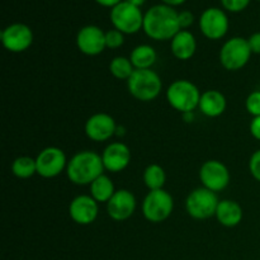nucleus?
<instances>
[{"label": "nucleus", "instance_id": "nucleus-6", "mask_svg": "<svg viewBox=\"0 0 260 260\" xmlns=\"http://www.w3.org/2000/svg\"><path fill=\"white\" fill-rule=\"evenodd\" d=\"M174 210V200L165 189L150 190L142 202V213L152 223L164 222Z\"/></svg>", "mask_w": 260, "mask_h": 260}, {"label": "nucleus", "instance_id": "nucleus-25", "mask_svg": "<svg viewBox=\"0 0 260 260\" xmlns=\"http://www.w3.org/2000/svg\"><path fill=\"white\" fill-rule=\"evenodd\" d=\"M109 71L112 75L119 80H128L129 76L135 71L131 60L123 56H117L109 63Z\"/></svg>", "mask_w": 260, "mask_h": 260}, {"label": "nucleus", "instance_id": "nucleus-19", "mask_svg": "<svg viewBox=\"0 0 260 260\" xmlns=\"http://www.w3.org/2000/svg\"><path fill=\"white\" fill-rule=\"evenodd\" d=\"M243 208L233 200H222L218 203L216 218L225 228H235L243 220Z\"/></svg>", "mask_w": 260, "mask_h": 260}, {"label": "nucleus", "instance_id": "nucleus-3", "mask_svg": "<svg viewBox=\"0 0 260 260\" xmlns=\"http://www.w3.org/2000/svg\"><path fill=\"white\" fill-rule=\"evenodd\" d=\"M127 89L137 101L151 102L161 93L162 83L160 76L151 69H135L127 80Z\"/></svg>", "mask_w": 260, "mask_h": 260}, {"label": "nucleus", "instance_id": "nucleus-23", "mask_svg": "<svg viewBox=\"0 0 260 260\" xmlns=\"http://www.w3.org/2000/svg\"><path fill=\"white\" fill-rule=\"evenodd\" d=\"M165 180H167V174L165 170L160 165L151 164L145 169L144 172V183L150 190L164 189Z\"/></svg>", "mask_w": 260, "mask_h": 260}, {"label": "nucleus", "instance_id": "nucleus-16", "mask_svg": "<svg viewBox=\"0 0 260 260\" xmlns=\"http://www.w3.org/2000/svg\"><path fill=\"white\" fill-rule=\"evenodd\" d=\"M136 210V198L127 189L116 190L113 197L107 202V212L114 221L128 220Z\"/></svg>", "mask_w": 260, "mask_h": 260}, {"label": "nucleus", "instance_id": "nucleus-35", "mask_svg": "<svg viewBox=\"0 0 260 260\" xmlns=\"http://www.w3.org/2000/svg\"><path fill=\"white\" fill-rule=\"evenodd\" d=\"M126 2H128L129 4H132V5H135V7H141L142 4H144L145 2H146V0H126Z\"/></svg>", "mask_w": 260, "mask_h": 260}, {"label": "nucleus", "instance_id": "nucleus-27", "mask_svg": "<svg viewBox=\"0 0 260 260\" xmlns=\"http://www.w3.org/2000/svg\"><path fill=\"white\" fill-rule=\"evenodd\" d=\"M123 43L124 36L118 29H111L106 33V46L108 48H118Z\"/></svg>", "mask_w": 260, "mask_h": 260}, {"label": "nucleus", "instance_id": "nucleus-29", "mask_svg": "<svg viewBox=\"0 0 260 260\" xmlns=\"http://www.w3.org/2000/svg\"><path fill=\"white\" fill-rule=\"evenodd\" d=\"M223 8L230 12H241L249 5L250 0H221Z\"/></svg>", "mask_w": 260, "mask_h": 260}, {"label": "nucleus", "instance_id": "nucleus-20", "mask_svg": "<svg viewBox=\"0 0 260 260\" xmlns=\"http://www.w3.org/2000/svg\"><path fill=\"white\" fill-rule=\"evenodd\" d=\"M172 53L178 60H189L193 57L197 50V42L196 38L189 30L182 29L179 33L175 35L172 40Z\"/></svg>", "mask_w": 260, "mask_h": 260}, {"label": "nucleus", "instance_id": "nucleus-2", "mask_svg": "<svg viewBox=\"0 0 260 260\" xmlns=\"http://www.w3.org/2000/svg\"><path fill=\"white\" fill-rule=\"evenodd\" d=\"M102 155L90 150H84L74 155L68 162L66 174L76 185H90L104 172Z\"/></svg>", "mask_w": 260, "mask_h": 260}, {"label": "nucleus", "instance_id": "nucleus-34", "mask_svg": "<svg viewBox=\"0 0 260 260\" xmlns=\"http://www.w3.org/2000/svg\"><path fill=\"white\" fill-rule=\"evenodd\" d=\"M185 0H162V3H165V5H169V7H175V5L183 4Z\"/></svg>", "mask_w": 260, "mask_h": 260}, {"label": "nucleus", "instance_id": "nucleus-8", "mask_svg": "<svg viewBox=\"0 0 260 260\" xmlns=\"http://www.w3.org/2000/svg\"><path fill=\"white\" fill-rule=\"evenodd\" d=\"M111 20L114 28L123 35H134L144 27V15L141 10L128 2H121L112 8Z\"/></svg>", "mask_w": 260, "mask_h": 260}, {"label": "nucleus", "instance_id": "nucleus-7", "mask_svg": "<svg viewBox=\"0 0 260 260\" xmlns=\"http://www.w3.org/2000/svg\"><path fill=\"white\" fill-rule=\"evenodd\" d=\"M251 53L248 40L243 37L230 38L221 47L220 62L226 70L238 71L249 62Z\"/></svg>", "mask_w": 260, "mask_h": 260}, {"label": "nucleus", "instance_id": "nucleus-24", "mask_svg": "<svg viewBox=\"0 0 260 260\" xmlns=\"http://www.w3.org/2000/svg\"><path fill=\"white\" fill-rule=\"evenodd\" d=\"M12 172L19 179H28L37 174L36 159L30 156H19L13 161Z\"/></svg>", "mask_w": 260, "mask_h": 260}, {"label": "nucleus", "instance_id": "nucleus-13", "mask_svg": "<svg viewBox=\"0 0 260 260\" xmlns=\"http://www.w3.org/2000/svg\"><path fill=\"white\" fill-rule=\"evenodd\" d=\"M76 46L86 56H96L104 51L106 33L96 25H86L78 32Z\"/></svg>", "mask_w": 260, "mask_h": 260}, {"label": "nucleus", "instance_id": "nucleus-14", "mask_svg": "<svg viewBox=\"0 0 260 260\" xmlns=\"http://www.w3.org/2000/svg\"><path fill=\"white\" fill-rule=\"evenodd\" d=\"M116 121L108 113H95L85 123V134L91 141L103 142L116 135Z\"/></svg>", "mask_w": 260, "mask_h": 260}, {"label": "nucleus", "instance_id": "nucleus-30", "mask_svg": "<svg viewBox=\"0 0 260 260\" xmlns=\"http://www.w3.org/2000/svg\"><path fill=\"white\" fill-rule=\"evenodd\" d=\"M178 18H179V24L182 29L190 27L193 24V20H194V17H193V14L189 10H184V12L179 13Z\"/></svg>", "mask_w": 260, "mask_h": 260}, {"label": "nucleus", "instance_id": "nucleus-22", "mask_svg": "<svg viewBox=\"0 0 260 260\" xmlns=\"http://www.w3.org/2000/svg\"><path fill=\"white\" fill-rule=\"evenodd\" d=\"M114 193H116V189H114L113 182L106 174H102L90 184V196L98 203H107L113 197Z\"/></svg>", "mask_w": 260, "mask_h": 260}, {"label": "nucleus", "instance_id": "nucleus-10", "mask_svg": "<svg viewBox=\"0 0 260 260\" xmlns=\"http://www.w3.org/2000/svg\"><path fill=\"white\" fill-rule=\"evenodd\" d=\"M200 179L203 187L217 193L228 188L230 183V172L223 162L218 160H207L200 169Z\"/></svg>", "mask_w": 260, "mask_h": 260}, {"label": "nucleus", "instance_id": "nucleus-15", "mask_svg": "<svg viewBox=\"0 0 260 260\" xmlns=\"http://www.w3.org/2000/svg\"><path fill=\"white\" fill-rule=\"evenodd\" d=\"M98 202L91 196L81 194L74 198L69 206L71 220L78 225H90L98 217Z\"/></svg>", "mask_w": 260, "mask_h": 260}, {"label": "nucleus", "instance_id": "nucleus-17", "mask_svg": "<svg viewBox=\"0 0 260 260\" xmlns=\"http://www.w3.org/2000/svg\"><path fill=\"white\" fill-rule=\"evenodd\" d=\"M104 169L111 173H119L128 167L131 161V151L123 142H112L102 154Z\"/></svg>", "mask_w": 260, "mask_h": 260}, {"label": "nucleus", "instance_id": "nucleus-11", "mask_svg": "<svg viewBox=\"0 0 260 260\" xmlns=\"http://www.w3.org/2000/svg\"><path fill=\"white\" fill-rule=\"evenodd\" d=\"M2 42L9 52H24L32 46L33 32L23 23H14L2 32Z\"/></svg>", "mask_w": 260, "mask_h": 260}, {"label": "nucleus", "instance_id": "nucleus-9", "mask_svg": "<svg viewBox=\"0 0 260 260\" xmlns=\"http://www.w3.org/2000/svg\"><path fill=\"white\" fill-rule=\"evenodd\" d=\"M68 159L65 152L55 146H50L43 149L36 157L37 164V174L42 178H55L62 173L68 167Z\"/></svg>", "mask_w": 260, "mask_h": 260}, {"label": "nucleus", "instance_id": "nucleus-5", "mask_svg": "<svg viewBox=\"0 0 260 260\" xmlns=\"http://www.w3.org/2000/svg\"><path fill=\"white\" fill-rule=\"evenodd\" d=\"M218 203L220 200L215 192L201 187L188 194L185 200V210L194 220H207L216 216Z\"/></svg>", "mask_w": 260, "mask_h": 260}, {"label": "nucleus", "instance_id": "nucleus-1", "mask_svg": "<svg viewBox=\"0 0 260 260\" xmlns=\"http://www.w3.org/2000/svg\"><path fill=\"white\" fill-rule=\"evenodd\" d=\"M179 13L169 5H155L144 15V30L155 41L173 40L182 30L179 24Z\"/></svg>", "mask_w": 260, "mask_h": 260}, {"label": "nucleus", "instance_id": "nucleus-21", "mask_svg": "<svg viewBox=\"0 0 260 260\" xmlns=\"http://www.w3.org/2000/svg\"><path fill=\"white\" fill-rule=\"evenodd\" d=\"M132 65L135 69H151L157 60V53L154 47L149 45H140L132 50L129 55Z\"/></svg>", "mask_w": 260, "mask_h": 260}, {"label": "nucleus", "instance_id": "nucleus-32", "mask_svg": "<svg viewBox=\"0 0 260 260\" xmlns=\"http://www.w3.org/2000/svg\"><path fill=\"white\" fill-rule=\"evenodd\" d=\"M250 134L254 139L260 141V116L254 117L250 123Z\"/></svg>", "mask_w": 260, "mask_h": 260}, {"label": "nucleus", "instance_id": "nucleus-28", "mask_svg": "<svg viewBox=\"0 0 260 260\" xmlns=\"http://www.w3.org/2000/svg\"><path fill=\"white\" fill-rule=\"evenodd\" d=\"M249 170L254 179L260 182V149L251 155L250 160H249Z\"/></svg>", "mask_w": 260, "mask_h": 260}, {"label": "nucleus", "instance_id": "nucleus-4", "mask_svg": "<svg viewBox=\"0 0 260 260\" xmlns=\"http://www.w3.org/2000/svg\"><path fill=\"white\" fill-rule=\"evenodd\" d=\"M201 95L197 85L189 80L179 79L169 85L167 90L168 103L180 113H189L200 106Z\"/></svg>", "mask_w": 260, "mask_h": 260}, {"label": "nucleus", "instance_id": "nucleus-33", "mask_svg": "<svg viewBox=\"0 0 260 260\" xmlns=\"http://www.w3.org/2000/svg\"><path fill=\"white\" fill-rule=\"evenodd\" d=\"M98 4L103 5V7H111L114 8L116 5H118L121 3V0H95Z\"/></svg>", "mask_w": 260, "mask_h": 260}, {"label": "nucleus", "instance_id": "nucleus-12", "mask_svg": "<svg viewBox=\"0 0 260 260\" xmlns=\"http://www.w3.org/2000/svg\"><path fill=\"white\" fill-rule=\"evenodd\" d=\"M201 32L208 40H220L229 30V18L218 8H208L200 18Z\"/></svg>", "mask_w": 260, "mask_h": 260}, {"label": "nucleus", "instance_id": "nucleus-26", "mask_svg": "<svg viewBox=\"0 0 260 260\" xmlns=\"http://www.w3.org/2000/svg\"><path fill=\"white\" fill-rule=\"evenodd\" d=\"M245 108L253 117L260 116V90L249 94L245 101Z\"/></svg>", "mask_w": 260, "mask_h": 260}, {"label": "nucleus", "instance_id": "nucleus-18", "mask_svg": "<svg viewBox=\"0 0 260 260\" xmlns=\"http://www.w3.org/2000/svg\"><path fill=\"white\" fill-rule=\"evenodd\" d=\"M226 106H228V101L221 91L207 90L201 95L198 108L205 116L216 118L226 111Z\"/></svg>", "mask_w": 260, "mask_h": 260}, {"label": "nucleus", "instance_id": "nucleus-31", "mask_svg": "<svg viewBox=\"0 0 260 260\" xmlns=\"http://www.w3.org/2000/svg\"><path fill=\"white\" fill-rule=\"evenodd\" d=\"M249 46L251 48V52L256 53V55H260V32L254 33V35L250 36V38L248 40Z\"/></svg>", "mask_w": 260, "mask_h": 260}]
</instances>
